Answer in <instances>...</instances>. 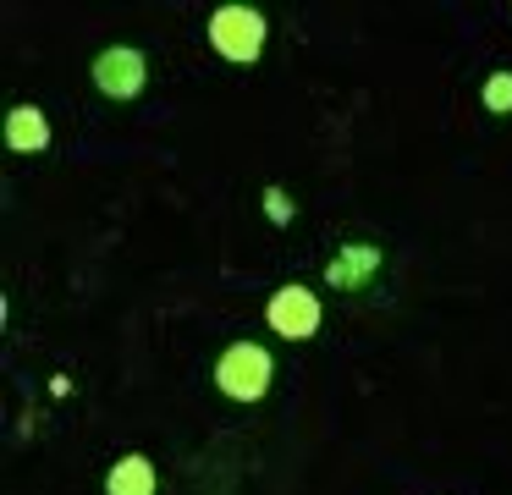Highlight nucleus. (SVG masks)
<instances>
[{"label":"nucleus","mask_w":512,"mask_h":495,"mask_svg":"<svg viewBox=\"0 0 512 495\" xmlns=\"http://www.w3.org/2000/svg\"><path fill=\"white\" fill-rule=\"evenodd\" d=\"M270 374H276V363H270V352L259 347V341H237V347H226L221 363H215V385H221L232 402H259V396L270 391Z\"/></svg>","instance_id":"nucleus-1"},{"label":"nucleus","mask_w":512,"mask_h":495,"mask_svg":"<svg viewBox=\"0 0 512 495\" xmlns=\"http://www.w3.org/2000/svg\"><path fill=\"white\" fill-rule=\"evenodd\" d=\"M210 44L237 66L259 61V50H265V17L254 6H221L210 17Z\"/></svg>","instance_id":"nucleus-2"},{"label":"nucleus","mask_w":512,"mask_h":495,"mask_svg":"<svg viewBox=\"0 0 512 495\" xmlns=\"http://www.w3.org/2000/svg\"><path fill=\"white\" fill-rule=\"evenodd\" d=\"M265 319H270V330H281L287 341H303V336L320 330V297H314L309 286H281V292L270 297Z\"/></svg>","instance_id":"nucleus-3"},{"label":"nucleus","mask_w":512,"mask_h":495,"mask_svg":"<svg viewBox=\"0 0 512 495\" xmlns=\"http://www.w3.org/2000/svg\"><path fill=\"white\" fill-rule=\"evenodd\" d=\"M144 77H149V66L133 44H116V50H105L94 61V83H100L105 99H138L144 94Z\"/></svg>","instance_id":"nucleus-4"},{"label":"nucleus","mask_w":512,"mask_h":495,"mask_svg":"<svg viewBox=\"0 0 512 495\" xmlns=\"http://www.w3.org/2000/svg\"><path fill=\"white\" fill-rule=\"evenodd\" d=\"M6 143H12V149H23V154H39L50 143V121L39 116L34 105H17L12 116H6Z\"/></svg>","instance_id":"nucleus-5"},{"label":"nucleus","mask_w":512,"mask_h":495,"mask_svg":"<svg viewBox=\"0 0 512 495\" xmlns=\"http://www.w3.org/2000/svg\"><path fill=\"white\" fill-rule=\"evenodd\" d=\"M375 264H380V248H364V242H358V248L336 253V264L325 275H331V286H358V281H369V275H375Z\"/></svg>","instance_id":"nucleus-6"},{"label":"nucleus","mask_w":512,"mask_h":495,"mask_svg":"<svg viewBox=\"0 0 512 495\" xmlns=\"http://www.w3.org/2000/svg\"><path fill=\"white\" fill-rule=\"evenodd\" d=\"M105 490L111 495H155V468H149V457H122L111 468V479H105Z\"/></svg>","instance_id":"nucleus-7"},{"label":"nucleus","mask_w":512,"mask_h":495,"mask_svg":"<svg viewBox=\"0 0 512 495\" xmlns=\"http://www.w3.org/2000/svg\"><path fill=\"white\" fill-rule=\"evenodd\" d=\"M485 105L490 110H512V72H496L485 83Z\"/></svg>","instance_id":"nucleus-8"},{"label":"nucleus","mask_w":512,"mask_h":495,"mask_svg":"<svg viewBox=\"0 0 512 495\" xmlns=\"http://www.w3.org/2000/svg\"><path fill=\"white\" fill-rule=\"evenodd\" d=\"M265 215L270 220H292V198L281 193V187H270V193H265Z\"/></svg>","instance_id":"nucleus-9"}]
</instances>
